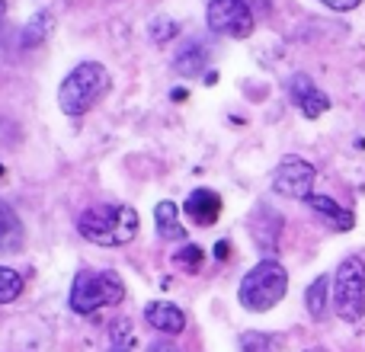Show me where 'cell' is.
I'll use <instances>...</instances> for the list:
<instances>
[{"instance_id": "cell-1", "label": "cell", "mask_w": 365, "mask_h": 352, "mask_svg": "<svg viewBox=\"0 0 365 352\" xmlns=\"http://www.w3.org/2000/svg\"><path fill=\"white\" fill-rule=\"evenodd\" d=\"M77 231L96 247H125L138 237V212L132 205H93L77 218Z\"/></svg>"}, {"instance_id": "cell-2", "label": "cell", "mask_w": 365, "mask_h": 352, "mask_svg": "<svg viewBox=\"0 0 365 352\" xmlns=\"http://www.w3.org/2000/svg\"><path fill=\"white\" fill-rule=\"evenodd\" d=\"M109 71L100 61H81L58 87V106L64 115H83L106 96Z\"/></svg>"}, {"instance_id": "cell-3", "label": "cell", "mask_w": 365, "mask_h": 352, "mask_svg": "<svg viewBox=\"0 0 365 352\" xmlns=\"http://www.w3.org/2000/svg\"><path fill=\"white\" fill-rule=\"evenodd\" d=\"M289 291V272L279 259H259L244 279H240L237 289V301L244 304L253 314H263V311L276 308L279 301Z\"/></svg>"}, {"instance_id": "cell-4", "label": "cell", "mask_w": 365, "mask_h": 352, "mask_svg": "<svg viewBox=\"0 0 365 352\" xmlns=\"http://www.w3.org/2000/svg\"><path fill=\"white\" fill-rule=\"evenodd\" d=\"M125 298V285L122 276L113 269H81L71 282L68 304L74 314H93L100 308L119 304Z\"/></svg>"}, {"instance_id": "cell-5", "label": "cell", "mask_w": 365, "mask_h": 352, "mask_svg": "<svg viewBox=\"0 0 365 352\" xmlns=\"http://www.w3.org/2000/svg\"><path fill=\"white\" fill-rule=\"evenodd\" d=\"M334 311L340 321L356 323L365 314V263L359 257H346L334 276Z\"/></svg>"}, {"instance_id": "cell-6", "label": "cell", "mask_w": 365, "mask_h": 352, "mask_svg": "<svg viewBox=\"0 0 365 352\" xmlns=\"http://www.w3.org/2000/svg\"><path fill=\"white\" fill-rule=\"evenodd\" d=\"M208 29L218 32V36H231V38H247L257 26L253 10L244 0H212L205 10Z\"/></svg>"}, {"instance_id": "cell-7", "label": "cell", "mask_w": 365, "mask_h": 352, "mask_svg": "<svg viewBox=\"0 0 365 352\" xmlns=\"http://www.w3.org/2000/svg\"><path fill=\"white\" fill-rule=\"evenodd\" d=\"M314 167L308 164L304 157H295V154H289V157H282V164L276 167V173H272V189H276L279 195H289V199H311V189H314Z\"/></svg>"}, {"instance_id": "cell-8", "label": "cell", "mask_w": 365, "mask_h": 352, "mask_svg": "<svg viewBox=\"0 0 365 352\" xmlns=\"http://www.w3.org/2000/svg\"><path fill=\"white\" fill-rule=\"evenodd\" d=\"M289 96H292V103H295V106L308 115V119H317V115H324L330 109V96L324 93V90L317 87L308 74H295V77H292V81H289Z\"/></svg>"}, {"instance_id": "cell-9", "label": "cell", "mask_w": 365, "mask_h": 352, "mask_svg": "<svg viewBox=\"0 0 365 352\" xmlns=\"http://www.w3.org/2000/svg\"><path fill=\"white\" fill-rule=\"evenodd\" d=\"M182 208H186V214L199 227H208V224H215L221 214V195L215 192V189H195V192H189Z\"/></svg>"}, {"instance_id": "cell-10", "label": "cell", "mask_w": 365, "mask_h": 352, "mask_svg": "<svg viewBox=\"0 0 365 352\" xmlns=\"http://www.w3.org/2000/svg\"><path fill=\"white\" fill-rule=\"evenodd\" d=\"M145 321L151 323L158 333H167V336H177V333H182V327H186V314L170 301H151L145 308Z\"/></svg>"}, {"instance_id": "cell-11", "label": "cell", "mask_w": 365, "mask_h": 352, "mask_svg": "<svg viewBox=\"0 0 365 352\" xmlns=\"http://www.w3.org/2000/svg\"><path fill=\"white\" fill-rule=\"evenodd\" d=\"M304 202H308L311 212L321 214V218L327 221L330 227H336V231H349V227L356 224L353 212H349V208H343V205H336L330 195H311V199H304Z\"/></svg>"}, {"instance_id": "cell-12", "label": "cell", "mask_w": 365, "mask_h": 352, "mask_svg": "<svg viewBox=\"0 0 365 352\" xmlns=\"http://www.w3.org/2000/svg\"><path fill=\"white\" fill-rule=\"evenodd\" d=\"M154 221H158V234L164 240H186V227L180 221V208L177 202L164 199L154 205Z\"/></svg>"}, {"instance_id": "cell-13", "label": "cell", "mask_w": 365, "mask_h": 352, "mask_svg": "<svg viewBox=\"0 0 365 352\" xmlns=\"http://www.w3.org/2000/svg\"><path fill=\"white\" fill-rule=\"evenodd\" d=\"M23 221L19 214L0 199V253H13L23 247Z\"/></svg>"}, {"instance_id": "cell-14", "label": "cell", "mask_w": 365, "mask_h": 352, "mask_svg": "<svg viewBox=\"0 0 365 352\" xmlns=\"http://www.w3.org/2000/svg\"><path fill=\"white\" fill-rule=\"evenodd\" d=\"M51 29H55V16H51V10H36L29 23L23 26L19 45H23V48H36V45H42L45 38L51 36Z\"/></svg>"}, {"instance_id": "cell-15", "label": "cell", "mask_w": 365, "mask_h": 352, "mask_svg": "<svg viewBox=\"0 0 365 352\" xmlns=\"http://www.w3.org/2000/svg\"><path fill=\"white\" fill-rule=\"evenodd\" d=\"M205 64H208V48L199 42L186 45V48L173 58V71H177L180 77H199L202 71H205Z\"/></svg>"}, {"instance_id": "cell-16", "label": "cell", "mask_w": 365, "mask_h": 352, "mask_svg": "<svg viewBox=\"0 0 365 352\" xmlns=\"http://www.w3.org/2000/svg\"><path fill=\"white\" fill-rule=\"evenodd\" d=\"M327 291H330L327 276H317L314 282L308 285V291H304V304H308V314L314 317V321H324V314H327Z\"/></svg>"}, {"instance_id": "cell-17", "label": "cell", "mask_w": 365, "mask_h": 352, "mask_svg": "<svg viewBox=\"0 0 365 352\" xmlns=\"http://www.w3.org/2000/svg\"><path fill=\"white\" fill-rule=\"evenodd\" d=\"M23 295V276L16 269H6L0 266V304H10Z\"/></svg>"}, {"instance_id": "cell-18", "label": "cell", "mask_w": 365, "mask_h": 352, "mask_svg": "<svg viewBox=\"0 0 365 352\" xmlns=\"http://www.w3.org/2000/svg\"><path fill=\"white\" fill-rule=\"evenodd\" d=\"M173 263L182 266L186 272H199L202 263H205V253H202V247H195V244H182V250L173 253Z\"/></svg>"}, {"instance_id": "cell-19", "label": "cell", "mask_w": 365, "mask_h": 352, "mask_svg": "<svg viewBox=\"0 0 365 352\" xmlns=\"http://www.w3.org/2000/svg\"><path fill=\"white\" fill-rule=\"evenodd\" d=\"M240 349H244V352H272V349H276V340H272L269 333L250 330V333L240 336Z\"/></svg>"}, {"instance_id": "cell-20", "label": "cell", "mask_w": 365, "mask_h": 352, "mask_svg": "<svg viewBox=\"0 0 365 352\" xmlns=\"http://www.w3.org/2000/svg\"><path fill=\"white\" fill-rule=\"evenodd\" d=\"M148 29H151L154 42H167L170 36H177V32H180V26L173 23V19H167V16H158L151 26H148Z\"/></svg>"}, {"instance_id": "cell-21", "label": "cell", "mask_w": 365, "mask_h": 352, "mask_svg": "<svg viewBox=\"0 0 365 352\" xmlns=\"http://www.w3.org/2000/svg\"><path fill=\"white\" fill-rule=\"evenodd\" d=\"M321 4H327L330 10H340V13H349V10H356V6L362 4V0H321Z\"/></svg>"}, {"instance_id": "cell-22", "label": "cell", "mask_w": 365, "mask_h": 352, "mask_svg": "<svg viewBox=\"0 0 365 352\" xmlns=\"http://www.w3.org/2000/svg\"><path fill=\"white\" fill-rule=\"evenodd\" d=\"M244 4L250 6L253 13H269V10H272V4H269V0H244Z\"/></svg>"}, {"instance_id": "cell-23", "label": "cell", "mask_w": 365, "mask_h": 352, "mask_svg": "<svg viewBox=\"0 0 365 352\" xmlns=\"http://www.w3.org/2000/svg\"><path fill=\"white\" fill-rule=\"evenodd\" d=\"M148 352H180V349H173V343H154V346H148Z\"/></svg>"}, {"instance_id": "cell-24", "label": "cell", "mask_w": 365, "mask_h": 352, "mask_svg": "<svg viewBox=\"0 0 365 352\" xmlns=\"http://www.w3.org/2000/svg\"><path fill=\"white\" fill-rule=\"evenodd\" d=\"M215 253H218V259H227V253H231V247H227V240H218V247H215Z\"/></svg>"}, {"instance_id": "cell-25", "label": "cell", "mask_w": 365, "mask_h": 352, "mask_svg": "<svg viewBox=\"0 0 365 352\" xmlns=\"http://www.w3.org/2000/svg\"><path fill=\"white\" fill-rule=\"evenodd\" d=\"M308 352H327V349H308Z\"/></svg>"}]
</instances>
